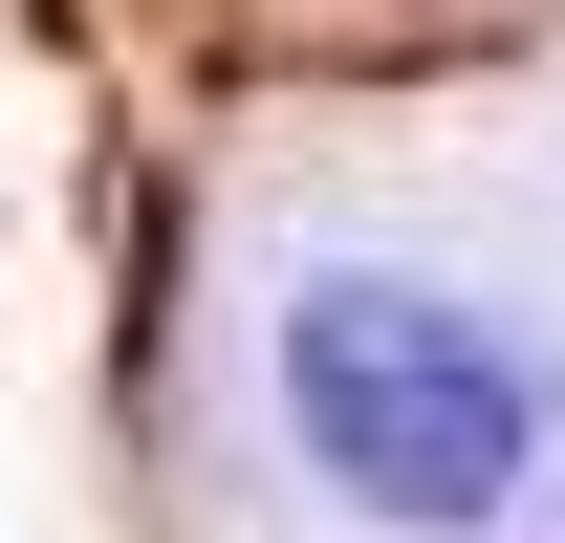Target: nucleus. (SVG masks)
I'll list each match as a JSON object with an SVG mask.
<instances>
[{"instance_id":"obj_1","label":"nucleus","mask_w":565,"mask_h":543,"mask_svg":"<svg viewBox=\"0 0 565 543\" xmlns=\"http://www.w3.org/2000/svg\"><path fill=\"white\" fill-rule=\"evenodd\" d=\"M282 435L349 478L370 522L457 543V522H522V500H544L565 392L457 305V283H305V305H282Z\"/></svg>"}]
</instances>
